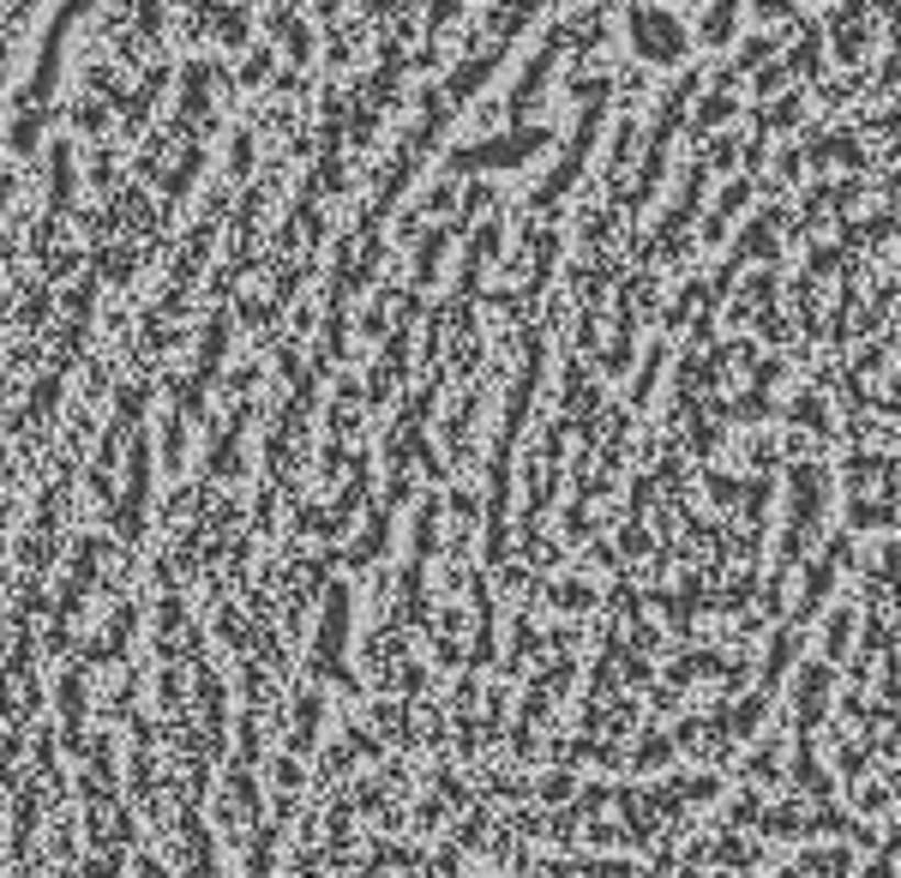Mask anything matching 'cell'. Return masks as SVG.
Masks as SVG:
<instances>
[{"label": "cell", "instance_id": "cell-1", "mask_svg": "<svg viewBox=\"0 0 901 878\" xmlns=\"http://www.w3.org/2000/svg\"><path fill=\"white\" fill-rule=\"evenodd\" d=\"M55 0H0V79L19 67V55L31 48V36L43 31Z\"/></svg>", "mask_w": 901, "mask_h": 878}]
</instances>
